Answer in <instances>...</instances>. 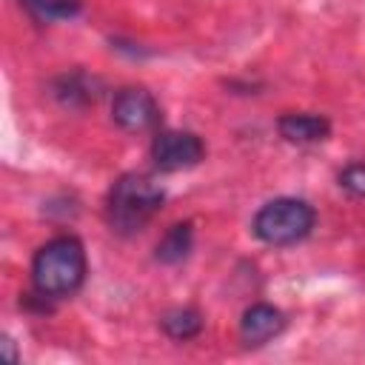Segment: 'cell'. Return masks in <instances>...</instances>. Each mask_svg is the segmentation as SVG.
Returning a JSON list of instances; mask_svg holds the SVG:
<instances>
[{
  "label": "cell",
  "instance_id": "obj_5",
  "mask_svg": "<svg viewBox=\"0 0 365 365\" xmlns=\"http://www.w3.org/2000/svg\"><path fill=\"white\" fill-rule=\"evenodd\" d=\"M111 120L128 134L148 131L160 123V103L145 86H123L111 100Z\"/></svg>",
  "mask_w": 365,
  "mask_h": 365
},
{
  "label": "cell",
  "instance_id": "obj_6",
  "mask_svg": "<svg viewBox=\"0 0 365 365\" xmlns=\"http://www.w3.org/2000/svg\"><path fill=\"white\" fill-rule=\"evenodd\" d=\"M288 319L285 314L271 305V302H254L242 311V319H240V339L245 348H259L265 342H271L274 336H279L285 331Z\"/></svg>",
  "mask_w": 365,
  "mask_h": 365
},
{
  "label": "cell",
  "instance_id": "obj_7",
  "mask_svg": "<svg viewBox=\"0 0 365 365\" xmlns=\"http://www.w3.org/2000/svg\"><path fill=\"white\" fill-rule=\"evenodd\" d=\"M277 131L285 143L314 145L331 137V120L325 114H311V111H285L277 120Z\"/></svg>",
  "mask_w": 365,
  "mask_h": 365
},
{
  "label": "cell",
  "instance_id": "obj_8",
  "mask_svg": "<svg viewBox=\"0 0 365 365\" xmlns=\"http://www.w3.org/2000/svg\"><path fill=\"white\" fill-rule=\"evenodd\" d=\"M103 91V83L86 71H66L51 83V94L66 108H86L94 106Z\"/></svg>",
  "mask_w": 365,
  "mask_h": 365
},
{
  "label": "cell",
  "instance_id": "obj_9",
  "mask_svg": "<svg viewBox=\"0 0 365 365\" xmlns=\"http://www.w3.org/2000/svg\"><path fill=\"white\" fill-rule=\"evenodd\" d=\"M194 248V225L185 220V222H174L163 240L154 245V259L160 265H180L182 259H188Z\"/></svg>",
  "mask_w": 365,
  "mask_h": 365
},
{
  "label": "cell",
  "instance_id": "obj_12",
  "mask_svg": "<svg viewBox=\"0 0 365 365\" xmlns=\"http://www.w3.org/2000/svg\"><path fill=\"white\" fill-rule=\"evenodd\" d=\"M336 182H339V188H342L345 194L362 200V197H365V163H351V165H345V168L339 171Z\"/></svg>",
  "mask_w": 365,
  "mask_h": 365
},
{
  "label": "cell",
  "instance_id": "obj_3",
  "mask_svg": "<svg viewBox=\"0 0 365 365\" xmlns=\"http://www.w3.org/2000/svg\"><path fill=\"white\" fill-rule=\"evenodd\" d=\"M317 225V211L308 200L302 197H277L268 200L251 222V231L259 242L285 248L302 242Z\"/></svg>",
  "mask_w": 365,
  "mask_h": 365
},
{
  "label": "cell",
  "instance_id": "obj_1",
  "mask_svg": "<svg viewBox=\"0 0 365 365\" xmlns=\"http://www.w3.org/2000/svg\"><path fill=\"white\" fill-rule=\"evenodd\" d=\"M88 259L86 245L74 234H60L43 242L31 259V285L48 299H66L86 282Z\"/></svg>",
  "mask_w": 365,
  "mask_h": 365
},
{
  "label": "cell",
  "instance_id": "obj_2",
  "mask_svg": "<svg viewBox=\"0 0 365 365\" xmlns=\"http://www.w3.org/2000/svg\"><path fill=\"white\" fill-rule=\"evenodd\" d=\"M165 188L154 182V177L128 171L114 180L106 197V222L120 237L140 234L163 208Z\"/></svg>",
  "mask_w": 365,
  "mask_h": 365
},
{
  "label": "cell",
  "instance_id": "obj_10",
  "mask_svg": "<svg viewBox=\"0 0 365 365\" xmlns=\"http://www.w3.org/2000/svg\"><path fill=\"white\" fill-rule=\"evenodd\" d=\"M160 325H163L165 336H171L177 342H185V339L200 336L205 319H202V314L197 308H171V311L163 314Z\"/></svg>",
  "mask_w": 365,
  "mask_h": 365
},
{
  "label": "cell",
  "instance_id": "obj_4",
  "mask_svg": "<svg viewBox=\"0 0 365 365\" xmlns=\"http://www.w3.org/2000/svg\"><path fill=\"white\" fill-rule=\"evenodd\" d=\"M205 157V143L200 134L185 131V128H165L157 131V137L151 140V160L154 168L174 174V171H185L200 165Z\"/></svg>",
  "mask_w": 365,
  "mask_h": 365
},
{
  "label": "cell",
  "instance_id": "obj_11",
  "mask_svg": "<svg viewBox=\"0 0 365 365\" xmlns=\"http://www.w3.org/2000/svg\"><path fill=\"white\" fill-rule=\"evenodd\" d=\"M23 6L43 20H71L80 14L83 0H23Z\"/></svg>",
  "mask_w": 365,
  "mask_h": 365
}]
</instances>
